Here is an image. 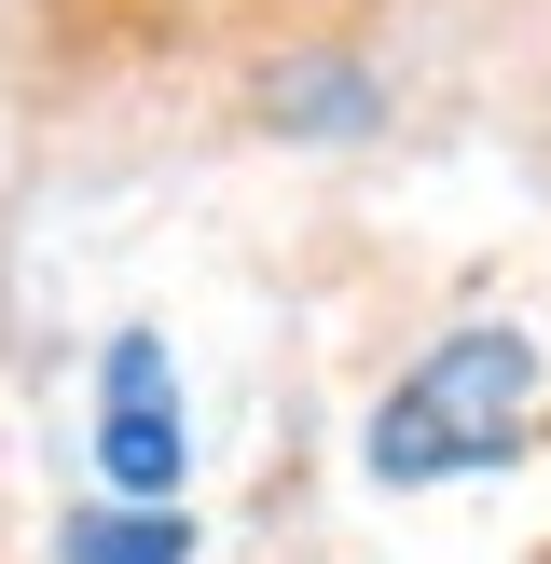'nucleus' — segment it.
Here are the masks:
<instances>
[{"label":"nucleus","mask_w":551,"mask_h":564,"mask_svg":"<svg viewBox=\"0 0 551 564\" xmlns=\"http://www.w3.org/2000/svg\"><path fill=\"white\" fill-rule=\"evenodd\" d=\"M523 400H538V358L523 330H455L400 400L372 413V482H441V468H496L523 441Z\"/></svg>","instance_id":"f257e3e1"},{"label":"nucleus","mask_w":551,"mask_h":564,"mask_svg":"<svg viewBox=\"0 0 551 564\" xmlns=\"http://www.w3.org/2000/svg\"><path fill=\"white\" fill-rule=\"evenodd\" d=\"M97 468L152 510V496H180V413H165V345L152 330H125L110 345V413H97Z\"/></svg>","instance_id":"f03ea898"},{"label":"nucleus","mask_w":551,"mask_h":564,"mask_svg":"<svg viewBox=\"0 0 551 564\" xmlns=\"http://www.w3.org/2000/svg\"><path fill=\"white\" fill-rule=\"evenodd\" d=\"M193 551V523H165V510H97V523H69V564H180Z\"/></svg>","instance_id":"7ed1b4c3"}]
</instances>
